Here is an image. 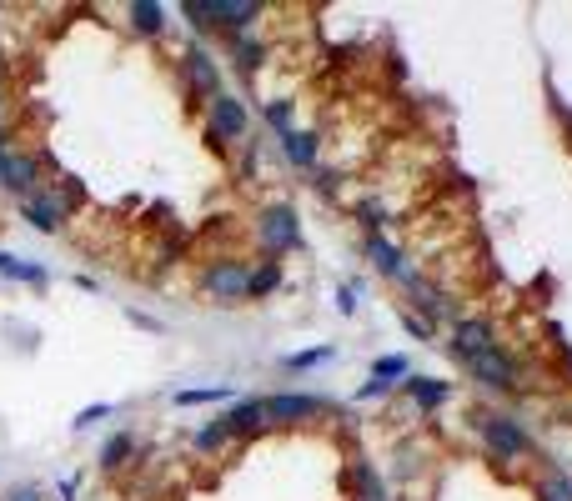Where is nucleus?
Here are the masks:
<instances>
[{
    "instance_id": "nucleus-1",
    "label": "nucleus",
    "mask_w": 572,
    "mask_h": 501,
    "mask_svg": "<svg viewBox=\"0 0 572 501\" xmlns=\"http://www.w3.org/2000/svg\"><path fill=\"white\" fill-rule=\"evenodd\" d=\"M256 241H261V251L276 261V256H286V251H297L302 246V216L292 211V206H261V216H256Z\"/></svg>"
},
{
    "instance_id": "nucleus-2",
    "label": "nucleus",
    "mask_w": 572,
    "mask_h": 501,
    "mask_svg": "<svg viewBox=\"0 0 572 501\" xmlns=\"http://www.w3.org/2000/svg\"><path fill=\"white\" fill-rule=\"evenodd\" d=\"M201 291L211 296V301H221V306H241L246 301V291H251V266L246 261H211L206 271H201Z\"/></svg>"
},
{
    "instance_id": "nucleus-3",
    "label": "nucleus",
    "mask_w": 572,
    "mask_h": 501,
    "mask_svg": "<svg viewBox=\"0 0 572 501\" xmlns=\"http://www.w3.org/2000/svg\"><path fill=\"white\" fill-rule=\"evenodd\" d=\"M477 426H482V441H487V451H492L497 461H522V456L532 451L527 431H522L512 416H502V411H482Z\"/></svg>"
},
{
    "instance_id": "nucleus-4",
    "label": "nucleus",
    "mask_w": 572,
    "mask_h": 501,
    "mask_svg": "<svg viewBox=\"0 0 572 501\" xmlns=\"http://www.w3.org/2000/svg\"><path fill=\"white\" fill-rule=\"evenodd\" d=\"M41 176H46V156L41 151L11 146L6 156H0V186L16 191V196H36L41 191Z\"/></svg>"
},
{
    "instance_id": "nucleus-5",
    "label": "nucleus",
    "mask_w": 572,
    "mask_h": 501,
    "mask_svg": "<svg viewBox=\"0 0 572 501\" xmlns=\"http://www.w3.org/2000/svg\"><path fill=\"white\" fill-rule=\"evenodd\" d=\"M462 371H467L472 381H482L487 391H517V386H522V371H517L512 351H502V341H497L492 351H482V356L462 361Z\"/></svg>"
},
{
    "instance_id": "nucleus-6",
    "label": "nucleus",
    "mask_w": 572,
    "mask_h": 501,
    "mask_svg": "<svg viewBox=\"0 0 572 501\" xmlns=\"http://www.w3.org/2000/svg\"><path fill=\"white\" fill-rule=\"evenodd\" d=\"M246 131H251L246 106H241L231 91L211 96V126H206V141H211V146H231V141H241Z\"/></svg>"
},
{
    "instance_id": "nucleus-7",
    "label": "nucleus",
    "mask_w": 572,
    "mask_h": 501,
    "mask_svg": "<svg viewBox=\"0 0 572 501\" xmlns=\"http://www.w3.org/2000/svg\"><path fill=\"white\" fill-rule=\"evenodd\" d=\"M181 81H186V91H191L196 101L221 96V71H216V61H211L201 46H186V51H181Z\"/></svg>"
},
{
    "instance_id": "nucleus-8",
    "label": "nucleus",
    "mask_w": 572,
    "mask_h": 501,
    "mask_svg": "<svg viewBox=\"0 0 572 501\" xmlns=\"http://www.w3.org/2000/svg\"><path fill=\"white\" fill-rule=\"evenodd\" d=\"M312 416H322V401L307 396V391L266 396V421H271V426H302V421H312Z\"/></svg>"
},
{
    "instance_id": "nucleus-9",
    "label": "nucleus",
    "mask_w": 572,
    "mask_h": 501,
    "mask_svg": "<svg viewBox=\"0 0 572 501\" xmlns=\"http://www.w3.org/2000/svg\"><path fill=\"white\" fill-rule=\"evenodd\" d=\"M492 346H497L492 321H482V316H457V326H452V356H457V361H472V356H482V351H492Z\"/></svg>"
},
{
    "instance_id": "nucleus-10",
    "label": "nucleus",
    "mask_w": 572,
    "mask_h": 501,
    "mask_svg": "<svg viewBox=\"0 0 572 501\" xmlns=\"http://www.w3.org/2000/svg\"><path fill=\"white\" fill-rule=\"evenodd\" d=\"M211 16H216V31L246 36V26L261 21V0H211Z\"/></svg>"
},
{
    "instance_id": "nucleus-11",
    "label": "nucleus",
    "mask_w": 572,
    "mask_h": 501,
    "mask_svg": "<svg viewBox=\"0 0 572 501\" xmlns=\"http://www.w3.org/2000/svg\"><path fill=\"white\" fill-rule=\"evenodd\" d=\"M407 291H412V306L422 311V321H432V326H437L442 316H452V321H457V306H452V296H447V291H437L432 281L412 276V281H407Z\"/></svg>"
},
{
    "instance_id": "nucleus-12",
    "label": "nucleus",
    "mask_w": 572,
    "mask_h": 501,
    "mask_svg": "<svg viewBox=\"0 0 572 501\" xmlns=\"http://www.w3.org/2000/svg\"><path fill=\"white\" fill-rule=\"evenodd\" d=\"M221 421H226L231 441H236V436H256V431H266V426H271V421H266V396H246V401H236Z\"/></svg>"
},
{
    "instance_id": "nucleus-13",
    "label": "nucleus",
    "mask_w": 572,
    "mask_h": 501,
    "mask_svg": "<svg viewBox=\"0 0 572 501\" xmlns=\"http://www.w3.org/2000/svg\"><path fill=\"white\" fill-rule=\"evenodd\" d=\"M21 216H26L36 231H46V236H56V231H61V221H66V211L56 206V196H51V191L21 196Z\"/></svg>"
},
{
    "instance_id": "nucleus-14",
    "label": "nucleus",
    "mask_w": 572,
    "mask_h": 501,
    "mask_svg": "<svg viewBox=\"0 0 572 501\" xmlns=\"http://www.w3.org/2000/svg\"><path fill=\"white\" fill-rule=\"evenodd\" d=\"M367 261H372V271H382V276H392V281H412L417 271H407V261H402V251L387 241V236H367Z\"/></svg>"
},
{
    "instance_id": "nucleus-15",
    "label": "nucleus",
    "mask_w": 572,
    "mask_h": 501,
    "mask_svg": "<svg viewBox=\"0 0 572 501\" xmlns=\"http://www.w3.org/2000/svg\"><path fill=\"white\" fill-rule=\"evenodd\" d=\"M412 376V366H407V356H377V366H372V381L357 391L362 401H372V396H382V391H392L397 381H407Z\"/></svg>"
},
{
    "instance_id": "nucleus-16",
    "label": "nucleus",
    "mask_w": 572,
    "mask_h": 501,
    "mask_svg": "<svg viewBox=\"0 0 572 501\" xmlns=\"http://www.w3.org/2000/svg\"><path fill=\"white\" fill-rule=\"evenodd\" d=\"M347 486H352V501H387V486H382V476H377V466L367 456H352Z\"/></svg>"
},
{
    "instance_id": "nucleus-17",
    "label": "nucleus",
    "mask_w": 572,
    "mask_h": 501,
    "mask_svg": "<svg viewBox=\"0 0 572 501\" xmlns=\"http://www.w3.org/2000/svg\"><path fill=\"white\" fill-rule=\"evenodd\" d=\"M281 151H286V161H292V166H302V171H317V136L312 131H286L281 136Z\"/></svg>"
},
{
    "instance_id": "nucleus-18",
    "label": "nucleus",
    "mask_w": 572,
    "mask_h": 501,
    "mask_svg": "<svg viewBox=\"0 0 572 501\" xmlns=\"http://www.w3.org/2000/svg\"><path fill=\"white\" fill-rule=\"evenodd\" d=\"M402 386H407V396H412L422 411H437V406L452 396V386H447V381H437V376H407Z\"/></svg>"
},
{
    "instance_id": "nucleus-19",
    "label": "nucleus",
    "mask_w": 572,
    "mask_h": 501,
    "mask_svg": "<svg viewBox=\"0 0 572 501\" xmlns=\"http://www.w3.org/2000/svg\"><path fill=\"white\" fill-rule=\"evenodd\" d=\"M231 61H236L246 76H251V71L266 61V46H261V36H251V31H246V36H231Z\"/></svg>"
},
{
    "instance_id": "nucleus-20",
    "label": "nucleus",
    "mask_w": 572,
    "mask_h": 501,
    "mask_svg": "<svg viewBox=\"0 0 572 501\" xmlns=\"http://www.w3.org/2000/svg\"><path fill=\"white\" fill-rule=\"evenodd\" d=\"M131 26L141 36H161L166 31V11L156 6V0H136V6H131Z\"/></svg>"
},
{
    "instance_id": "nucleus-21",
    "label": "nucleus",
    "mask_w": 572,
    "mask_h": 501,
    "mask_svg": "<svg viewBox=\"0 0 572 501\" xmlns=\"http://www.w3.org/2000/svg\"><path fill=\"white\" fill-rule=\"evenodd\" d=\"M281 286V261H261V266H251V291H246V301H261V296H271Z\"/></svg>"
},
{
    "instance_id": "nucleus-22",
    "label": "nucleus",
    "mask_w": 572,
    "mask_h": 501,
    "mask_svg": "<svg viewBox=\"0 0 572 501\" xmlns=\"http://www.w3.org/2000/svg\"><path fill=\"white\" fill-rule=\"evenodd\" d=\"M51 196H56V206H61L66 216L86 206V186H81L76 176H56V186H51Z\"/></svg>"
},
{
    "instance_id": "nucleus-23",
    "label": "nucleus",
    "mask_w": 572,
    "mask_h": 501,
    "mask_svg": "<svg viewBox=\"0 0 572 501\" xmlns=\"http://www.w3.org/2000/svg\"><path fill=\"white\" fill-rule=\"evenodd\" d=\"M0 276H11V281H31V286H41V281H46V271H41V266H31V261H21V256H11V251H0Z\"/></svg>"
},
{
    "instance_id": "nucleus-24",
    "label": "nucleus",
    "mask_w": 572,
    "mask_h": 501,
    "mask_svg": "<svg viewBox=\"0 0 572 501\" xmlns=\"http://www.w3.org/2000/svg\"><path fill=\"white\" fill-rule=\"evenodd\" d=\"M131 451H136V441H131V436H126V431H121V436H111V441H106V446H101V466H106V471H121V466H126V456H131Z\"/></svg>"
},
{
    "instance_id": "nucleus-25",
    "label": "nucleus",
    "mask_w": 572,
    "mask_h": 501,
    "mask_svg": "<svg viewBox=\"0 0 572 501\" xmlns=\"http://www.w3.org/2000/svg\"><path fill=\"white\" fill-rule=\"evenodd\" d=\"M221 446H231V431H226V421L216 416L211 426L196 431V451H221Z\"/></svg>"
},
{
    "instance_id": "nucleus-26",
    "label": "nucleus",
    "mask_w": 572,
    "mask_h": 501,
    "mask_svg": "<svg viewBox=\"0 0 572 501\" xmlns=\"http://www.w3.org/2000/svg\"><path fill=\"white\" fill-rule=\"evenodd\" d=\"M181 16L196 26V31H216V16H211V0H181Z\"/></svg>"
},
{
    "instance_id": "nucleus-27",
    "label": "nucleus",
    "mask_w": 572,
    "mask_h": 501,
    "mask_svg": "<svg viewBox=\"0 0 572 501\" xmlns=\"http://www.w3.org/2000/svg\"><path fill=\"white\" fill-rule=\"evenodd\" d=\"M231 396V386L221 381V386H201V391H176V406H206V401H226Z\"/></svg>"
},
{
    "instance_id": "nucleus-28",
    "label": "nucleus",
    "mask_w": 572,
    "mask_h": 501,
    "mask_svg": "<svg viewBox=\"0 0 572 501\" xmlns=\"http://www.w3.org/2000/svg\"><path fill=\"white\" fill-rule=\"evenodd\" d=\"M322 361H332V346H312V351H292V356H286V371H312V366H322Z\"/></svg>"
},
{
    "instance_id": "nucleus-29",
    "label": "nucleus",
    "mask_w": 572,
    "mask_h": 501,
    "mask_svg": "<svg viewBox=\"0 0 572 501\" xmlns=\"http://www.w3.org/2000/svg\"><path fill=\"white\" fill-rule=\"evenodd\" d=\"M357 216H362V226H367L372 236H382V226L392 221V211H387L382 201H362V206H357Z\"/></svg>"
},
{
    "instance_id": "nucleus-30",
    "label": "nucleus",
    "mask_w": 572,
    "mask_h": 501,
    "mask_svg": "<svg viewBox=\"0 0 572 501\" xmlns=\"http://www.w3.org/2000/svg\"><path fill=\"white\" fill-rule=\"evenodd\" d=\"M537 501H572V481L567 476H547L537 486Z\"/></svg>"
},
{
    "instance_id": "nucleus-31",
    "label": "nucleus",
    "mask_w": 572,
    "mask_h": 501,
    "mask_svg": "<svg viewBox=\"0 0 572 501\" xmlns=\"http://www.w3.org/2000/svg\"><path fill=\"white\" fill-rule=\"evenodd\" d=\"M266 121L286 136V131H292V101H271V106H266Z\"/></svg>"
},
{
    "instance_id": "nucleus-32",
    "label": "nucleus",
    "mask_w": 572,
    "mask_h": 501,
    "mask_svg": "<svg viewBox=\"0 0 572 501\" xmlns=\"http://www.w3.org/2000/svg\"><path fill=\"white\" fill-rule=\"evenodd\" d=\"M111 411H116V406H106V401H101V406H86V411H81V416H76L71 426H76V431H86V426H96V421H106Z\"/></svg>"
},
{
    "instance_id": "nucleus-33",
    "label": "nucleus",
    "mask_w": 572,
    "mask_h": 501,
    "mask_svg": "<svg viewBox=\"0 0 572 501\" xmlns=\"http://www.w3.org/2000/svg\"><path fill=\"white\" fill-rule=\"evenodd\" d=\"M402 326H407V331H412V336H422V341H427V336H432V321H422V316H417V311H407V316H402Z\"/></svg>"
},
{
    "instance_id": "nucleus-34",
    "label": "nucleus",
    "mask_w": 572,
    "mask_h": 501,
    "mask_svg": "<svg viewBox=\"0 0 572 501\" xmlns=\"http://www.w3.org/2000/svg\"><path fill=\"white\" fill-rule=\"evenodd\" d=\"M0 501H41V491H36V486H11Z\"/></svg>"
},
{
    "instance_id": "nucleus-35",
    "label": "nucleus",
    "mask_w": 572,
    "mask_h": 501,
    "mask_svg": "<svg viewBox=\"0 0 572 501\" xmlns=\"http://www.w3.org/2000/svg\"><path fill=\"white\" fill-rule=\"evenodd\" d=\"M337 306H342V316H352V311H357V291L342 286V291H337Z\"/></svg>"
},
{
    "instance_id": "nucleus-36",
    "label": "nucleus",
    "mask_w": 572,
    "mask_h": 501,
    "mask_svg": "<svg viewBox=\"0 0 572 501\" xmlns=\"http://www.w3.org/2000/svg\"><path fill=\"white\" fill-rule=\"evenodd\" d=\"M11 151V141H6V131H0V156H6Z\"/></svg>"
},
{
    "instance_id": "nucleus-37",
    "label": "nucleus",
    "mask_w": 572,
    "mask_h": 501,
    "mask_svg": "<svg viewBox=\"0 0 572 501\" xmlns=\"http://www.w3.org/2000/svg\"><path fill=\"white\" fill-rule=\"evenodd\" d=\"M0 106H6V91H0Z\"/></svg>"
}]
</instances>
